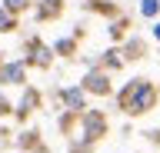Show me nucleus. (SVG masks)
I'll list each match as a JSON object with an SVG mask.
<instances>
[{
  "instance_id": "obj_1",
  "label": "nucleus",
  "mask_w": 160,
  "mask_h": 153,
  "mask_svg": "<svg viewBox=\"0 0 160 153\" xmlns=\"http://www.w3.org/2000/svg\"><path fill=\"white\" fill-rule=\"evenodd\" d=\"M157 100H160V90L147 77H133V80L123 83V90L117 93V107L127 113V117H143V113H150L157 107Z\"/></svg>"
},
{
  "instance_id": "obj_2",
  "label": "nucleus",
  "mask_w": 160,
  "mask_h": 153,
  "mask_svg": "<svg viewBox=\"0 0 160 153\" xmlns=\"http://www.w3.org/2000/svg\"><path fill=\"white\" fill-rule=\"evenodd\" d=\"M80 120V136H83V146H93L97 140H103L107 136V117H103V110H83L77 117Z\"/></svg>"
},
{
  "instance_id": "obj_3",
  "label": "nucleus",
  "mask_w": 160,
  "mask_h": 153,
  "mask_svg": "<svg viewBox=\"0 0 160 153\" xmlns=\"http://www.w3.org/2000/svg\"><path fill=\"white\" fill-rule=\"evenodd\" d=\"M80 90L83 93H93V97H110V73L100 70V67H90L87 73H83V80H80Z\"/></svg>"
},
{
  "instance_id": "obj_4",
  "label": "nucleus",
  "mask_w": 160,
  "mask_h": 153,
  "mask_svg": "<svg viewBox=\"0 0 160 153\" xmlns=\"http://www.w3.org/2000/svg\"><path fill=\"white\" fill-rule=\"evenodd\" d=\"M27 67H37V70H47L50 63H53V50H50V43H43L40 37H30L27 40V57H23Z\"/></svg>"
},
{
  "instance_id": "obj_5",
  "label": "nucleus",
  "mask_w": 160,
  "mask_h": 153,
  "mask_svg": "<svg viewBox=\"0 0 160 153\" xmlns=\"http://www.w3.org/2000/svg\"><path fill=\"white\" fill-rule=\"evenodd\" d=\"M0 83L3 87H27V63L23 60H3L0 63Z\"/></svg>"
},
{
  "instance_id": "obj_6",
  "label": "nucleus",
  "mask_w": 160,
  "mask_h": 153,
  "mask_svg": "<svg viewBox=\"0 0 160 153\" xmlns=\"http://www.w3.org/2000/svg\"><path fill=\"white\" fill-rule=\"evenodd\" d=\"M40 90H33V87H23V97H20L17 103H13V117H17L20 123L23 120H30V113H37L40 110Z\"/></svg>"
},
{
  "instance_id": "obj_7",
  "label": "nucleus",
  "mask_w": 160,
  "mask_h": 153,
  "mask_svg": "<svg viewBox=\"0 0 160 153\" xmlns=\"http://www.w3.org/2000/svg\"><path fill=\"white\" fill-rule=\"evenodd\" d=\"M57 100L67 107V113H83L87 110V93L80 90V87H60Z\"/></svg>"
},
{
  "instance_id": "obj_8",
  "label": "nucleus",
  "mask_w": 160,
  "mask_h": 153,
  "mask_svg": "<svg viewBox=\"0 0 160 153\" xmlns=\"http://www.w3.org/2000/svg\"><path fill=\"white\" fill-rule=\"evenodd\" d=\"M63 0H40V3H33V17H37L40 23H50V20H57L60 13H63Z\"/></svg>"
},
{
  "instance_id": "obj_9",
  "label": "nucleus",
  "mask_w": 160,
  "mask_h": 153,
  "mask_svg": "<svg viewBox=\"0 0 160 153\" xmlns=\"http://www.w3.org/2000/svg\"><path fill=\"white\" fill-rule=\"evenodd\" d=\"M17 143H20V150H23V153H43V140H40L37 130H23L17 136Z\"/></svg>"
},
{
  "instance_id": "obj_10",
  "label": "nucleus",
  "mask_w": 160,
  "mask_h": 153,
  "mask_svg": "<svg viewBox=\"0 0 160 153\" xmlns=\"http://www.w3.org/2000/svg\"><path fill=\"white\" fill-rule=\"evenodd\" d=\"M120 57H123V60H143V57H147V43H143V40H137V37H130V40L123 43Z\"/></svg>"
},
{
  "instance_id": "obj_11",
  "label": "nucleus",
  "mask_w": 160,
  "mask_h": 153,
  "mask_svg": "<svg viewBox=\"0 0 160 153\" xmlns=\"http://www.w3.org/2000/svg\"><path fill=\"white\" fill-rule=\"evenodd\" d=\"M123 57H120V50H107L103 57H100V70H107V73H113V70H120L123 67Z\"/></svg>"
},
{
  "instance_id": "obj_12",
  "label": "nucleus",
  "mask_w": 160,
  "mask_h": 153,
  "mask_svg": "<svg viewBox=\"0 0 160 153\" xmlns=\"http://www.w3.org/2000/svg\"><path fill=\"white\" fill-rule=\"evenodd\" d=\"M127 30H130V20H127V17H113V23L107 27L110 40H123V37H127Z\"/></svg>"
},
{
  "instance_id": "obj_13",
  "label": "nucleus",
  "mask_w": 160,
  "mask_h": 153,
  "mask_svg": "<svg viewBox=\"0 0 160 153\" xmlns=\"http://www.w3.org/2000/svg\"><path fill=\"white\" fill-rule=\"evenodd\" d=\"M50 50H53V57H73V53H77V40H73V37H63V40H57Z\"/></svg>"
},
{
  "instance_id": "obj_14",
  "label": "nucleus",
  "mask_w": 160,
  "mask_h": 153,
  "mask_svg": "<svg viewBox=\"0 0 160 153\" xmlns=\"http://www.w3.org/2000/svg\"><path fill=\"white\" fill-rule=\"evenodd\" d=\"M17 27H20V20H17L10 10H3V7H0V33H13Z\"/></svg>"
},
{
  "instance_id": "obj_15",
  "label": "nucleus",
  "mask_w": 160,
  "mask_h": 153,
  "mask_svg": "<svg viewBox=\"0 0 160 153\" xmlns=\"http://www.w3.org/2000/svg\"><path fill=\"white\" fill-rule=\"evenodd\" d=\"M33 3H37V0H3V3H0V7H3V10H10V13H13V17H17V13L30 10V7H33Z\"/></svg>"
},
{
  "instance_id": "obj_16",
  "label": "nucleus",
  "mask_w": 160,
  "mask_h": 153,
  "mask_svg": "<svg viewBox=\"0 0 160 153\" xmlns=\"http://www.w3.org/2000/svg\"><path fill=\"white\" fill-rule=\"evenodd\" d=\"M140 17L157 20V17H160V0H140Z\"/></svg>"
},
{
  "instance_id": "obj_17",
  "label": "nucleus",
  "mask_w": 160,
  "mask_h": 153,
  "mask_svg": "<svg viewBox=\"0 0 160 153\" xmlns=\"http://www.w3.org/2000/svg\"><path fill=\"white\" fill-rule=\"evenodd\" d=\"M7 113H13V103H10L7 97L0 93V117H7Z\"/></svg>"
},
{
  "instance_id": "obj_18",
  "label": "nucleus",
  "mask_w": 160,
  "mask_h": 153,
  "mask_svg": "<svg viewBox=\"0 0 160 153\" xmlns=\"http://www.w3.org/2000/svg\"><path fill=\"white\" fill-rule=\"evenodd\" d=\"M147 140H150V143H157V146H160V130H150V133H147Z\"/></svg>"
},
{
  "instance_id": "obj_19",
  "label": "nucleus",
  "mask_w": 160,
  "mask_h": 153,
  "mask_svg": "<svg viewBox=\"0 0 160 153\" xmlns=\"http://www.w3.org/2000/svg\"><path fill=\"white\" fill-rule=\"evenodd\" d=\"M153 40L160 43V20H153Z\"/></svg>"
},
{
  "instance_id": "obj_20",
  "label": "nucleus",
  "mask_w": 160,
  "mask_h": 153,
  "mask_svg": "<svg viewBox=\"0 0 160 153\" xmlns=\"http://www.w3.org/2000/svg\"><path fill=\"white\" fill-rule=\"evenodd\" d=\"M0 63H3V60H0Z\"/></svg>"
}]
</instances>
